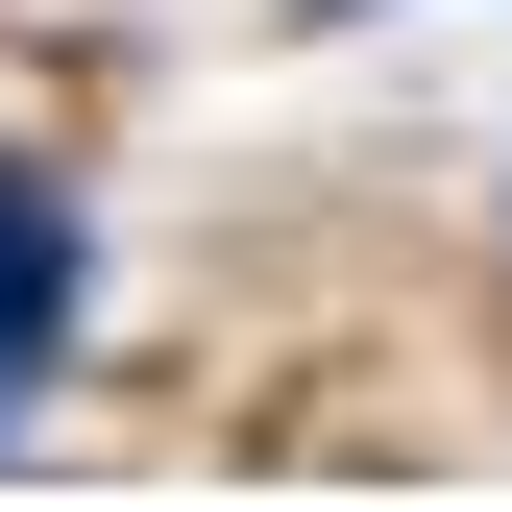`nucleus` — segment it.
Wrapping results in <instances>:
<instances>
[{
  "instance_id": "nucleus-1",
  "label": "nucleus",
  "mask_w": 512,
  "mask_h": 512,
  "mask_svg": "<svg viewBox=\"0 0 512 512\" xmlns=\"http://www.w3.org/2000/svg\"><path fill=\"white\" fill-rule=\"evenodd\" d=\"M25 366H74V196L0 171V391H25Z\"/></svg>"
}]
</instances>
